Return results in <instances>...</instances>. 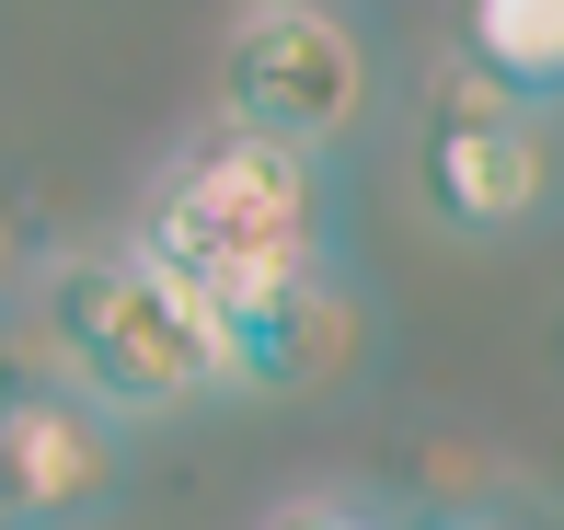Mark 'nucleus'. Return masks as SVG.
Returning <instances> with one entry per match:
<instances>
[{
  "label": "nucleus",
  "mask_w": 564,
  "mask_h": 530,
  "mask_svg": "<svg viewBox=\"0 0 564 530\" xmlns=\"http://www.w3.org/2000/svg\"><path fill=\"white\" fill-rule=\"evenodd\" d=\"M276 530H392V519H369V508H300V519H276Z\"/></svg>",
  "instance_id": "nucleus-8"
},
{
  "label": "nucleus",
  "mask_w": 564,
  "mask_h": 530,
  "mask_svg": "<svg viewBox=\"0 0 564 530\" xmlns=\"http://www.w3.org/2000/svg\"><path fill=\"white\" fill-rule=\"evenodd\" d=\"M323 242H335L323 162L219 128V139H196L185 162L150 185L139 242H127V255L162 266L208 323H242V312H265V300L312 289V277H323Z\"/></svg>",
  "instance_id": "nucleus-1"
},
{
  "label": "nucleus",
  "mask_w": 564,
  "mask_h": 530,
  "mask_svg": "<svg viewBox=\"0 0 564 530\" xmlns=\"http://www.w3.org/2000/svg\"><path fill=\"white\" fill-rule=\"evenodd\" d=\"M460 69L496 105H564V0H460Z\"/></svg>",
  "instance_id": "nucleus-7"
},
{
  "label": "nucleus",
  "mask_w": 564,
  "mask_h": 530,
  "mask_svg": "<svg viewBox=\"0 0 564 530\" xmlns=\"http://www.w3.org/2000/svg\"><path fill=\"white\" fill-rule=\"evenodd\" d=\"M46 335H58L69 392H93L105 415H162L230 381L219 323L139 255H69L46 277Z\"/></svg>",
  "instance_id": "nucleus-2"
},
{
  "label": "nucleus",
  "mask_w": 564,
  "mask_h": 530,
  "mask_svg": "<svg viewBox=\"0 0 564 530\" xmlns=\"http://www.w3.org/2000/svg\"><path fill=\"white\" fill-rule=\"evenodd\" d=\"M116 415L69 381H0V530H69L116 496Z\"/></svg>",
  "instance_id": "nucleus-5"
},
{
  "label": "nucleus",
  "mask_w": 564,
  "mask_h": 530,
  "mask_svg": "<svg viewBox=\"0 0 564 530\" xmlns=\"http://www.w3.org/2000/svg\"><path fill=\"white\" fill-rule=\"evenodd\" d=\"M219 346H230V381H253V392H300V381H323V369L357 346V312L335 300V277H312V289L265 300V312L219 323Z\"/></svg>",
  "instance_id": "nucleus-6"
},
{
  "label": "nucleus",
  "mask_w": 564,
  "mask_h": 530,
  "mask_svg": "<svg viewBox=\"0 0 564 530\" xmlns=\"http://www.w3.org/2000/svg\"><path fill=\"white\" fill-rule=\"evenodd\" d=\"M449 530H564V519H519V508H473V519H449Z\"/></svg>",
  "instance_id": "nucleus-9"
},
{
  "label": "nucleus",
  "mask_w": 564,
  "mask_h": 530,
  "mask_svg": "<svg viewBox=\"0 0 564 530\" xmlns=\"http://www.w3.org/2000/svg\"><path fill=\"white\" fill-rule=\"evenodd\" d=\"M219 105H230L242 139L323 162V150L369 116V46H357V23L323 12V0H265V12L230 35Z\"/></svg>",
  "instance_id": "nucleus-3"
},
{
  "label": "nucleus",
  "mask_w": 564,
  "mask_h": 530,
  "mask_svg": "<svg viewBox=\"0 0 564 530\" xmlns=\"http://www.w3.org/2000/svg\"><path fill=\"white\" fill-rule=\"evenodd\" d=\"M0 255H12V219H0Z\"/></svg>",
  "instance_id": "nucleus-10"
},
{
  "label": "nucleus",
  "mask_w": 564,
  "mask_h": 530,
  "mask_svg": "<svg viewBox=\"0 0 564 530\" xmlns=\"http://www.w3.org/2000/svg\"><path fill=\"white\" fill-rule=\"evenodd\" d=\"M415 185H426V208H438L449 231L507 242V231H530V219L553 208V139H542V116L496 105V93L460 69V82H438V105H426Z\"/></svg>",
  "instance_id": "nucleus-4"
}]
</instances>
